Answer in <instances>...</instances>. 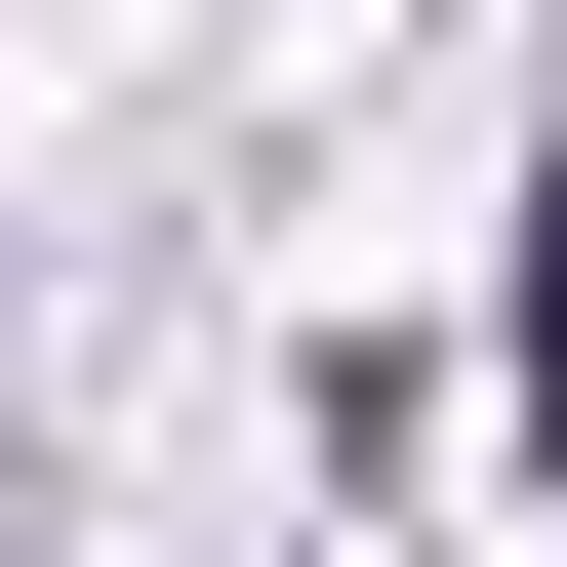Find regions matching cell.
I'll return each mask as SVG.
<instances>
[{
  "instance_id": "obj_1",
  "label": "cell",
  "mask_w": 567,
  "mask_h": 567,
  "mask_svg": "<svg viewBox=\"0 0 567 567\" xmlns=\"http://www.w3.org/2000/svg\"><path fill=\"white\" fill-rule=\"evenodd\" d=\"M527 405H567V203H527Z\"/></svg>"
}]
</instances>
